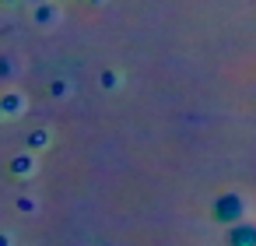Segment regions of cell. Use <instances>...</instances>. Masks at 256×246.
<instances>
[{"label":"cell","instance_id":"7a4b0ae2","mask_svg":"<svg viewBox=\"0 0 256 246\" xmlns=\"http://www.w3.org/2000/svg\"><path fill=\"white\" fill-rule=\"evenodd\" d=\"M242 214V200L238 197H221L218 200V218L221 221H232V218H238Z\"/></svg>","mask_w":256,"mask_h":246},{"label":"cell","instance_id":"6da1fadb","mask_svg":"<svg viewBox=\"0 0 256 246\" xmlns=\"http://www.w3.org/2000/svg\"><path fill=\"white\" fill-rule=\"evenodd\" d=\"M228 246H256V225H235L228 232Z\"/></svg>","mask_w":256,"mask_h":246}]
</instances>
